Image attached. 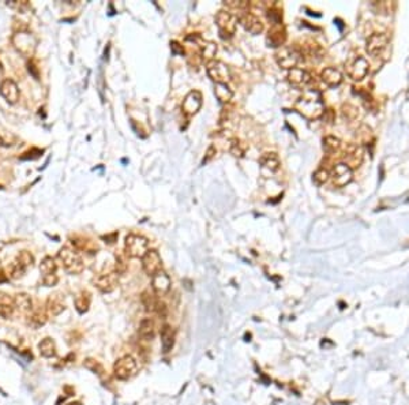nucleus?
I'll return each instance as SVG.
<instances>
[{
	"mask_svg": "<svg viewBox=\"0 0 409 405\" xmlns=\"http://www.w3.org/2000/svg\"><path fill=\"white\" fill-rule=\"evenodd\" d=\"M295 109L308 120H315L322 118L325 113V105L322 96L316 89L306 90L298 98L295 104Z\"/></svg>",
	"mask_w": 409,
	"mask_h": 405,
	"instance_id": "f257e3e1",
	"label": "nucleus"
},
{
	"mask_svg": "<svg viewBox=\"0 0 409 405\" xmlns=\"http://www.w3.org/2000/svg\"><path fill=\"white\" fill-rule=\"evenodd\" d=\"M57 259L60 261L64 270L70 274H79L85 269L81 254L75 248L63 247L57 252Z\"/></svg>",
	"mask_w": 409,
	"mask_h": 405,
	"instance_id": "f03ea898",
	"label": "nucleus"
},
{
	"mask_svg": "<svg viewBox=\"0 0 409 405\" xmlns=\"http://www.w3.org/2000/svg\"><path fill=\"white\" fill-rule=\"evenodd\" d=\"M149 251V240L138 234H130L124 240V252L128 258L142 259Z\"/></svg>",
	"mask_w": 409,
	"mask_h": 405,
	"instance_id": "7ed1b4c3",
	"label": "nucleus"
},
{
	"mask_svg": "<svg viewBox=\"0 0 409 405\" xmlns=\"http://www.w3.org/2000/svg\"><path fill=\"white\" fill-rule=\"evenodd\" d=\"M238 17L233 15L226 10L218 11L216 15V25L218 27V33L221 36V39H230L233 37L238 29Z\"/></svg>",
	"mask_w": 409,
	"mask_h": 405,
	"instance_id": "20e7f679",
	"label": "nucleus"
},
{
	"mask_svg": "<svg viewBox=\"0 0 409 405\" xmlns=\"http://www.w3.org/2000/svg\"><path fill=\"white\" fill-rule=\"evenodd\" d=\"M136 372H138V364L135 359L130 355L118 359L113 366V374L119 381L131 380L132 377L136 375Z\"/></svg>",
	"mask_w": 409,
	"mask_h": 405,
	"instance_id": "39448f33",
	"label": "nucleus"
},
{
	"mask_svg": "<svg viewBox=\"0 0 409 405\" xmlns=\"http://www.w3.org/2000/svg\"><path fill=\"white\" fill-rule=\"evenodd\" d=\"M33 262L34 258L29 251H21L13 261V264L10 265L9 276L13 280H19L25 276L26 270L33 266Z\"/></svg>",
	"mask_w": 409,
	"mask_h": 405,
	"instance_id": "423d86ee",
	"label": "nucleus"
},
{
	"mask_svg": "<svg viewBox=\"0 0 409 405\" xmlns=\"http://www.w3.org/2000/svg\"><path fill=\"white\" fill-rule=\"evenodd\" d=\"M13 45L15 47L19 53H22L23 56H32L34 52V48H36V39L33 37L32 33H29L27 30H21V32H17L15 35L13 36Z\"/></svg>",
	"mask_w": 409,
	"mask_h": 405,
	"instance_id": "0eeeda50",
	"label": "nucleus"
},
{
	"mask_svg": "<svg viewBox=\"0 0 409 405\" xmlns=\"http://www.w3.org/2000/svg\"><path fill=\"white\" fill-rule=\"evenodd\" d=\"M300 56L302 55L295 48L290 47H281L276 52V60H277L278 66L281 69L288 70V71L298 66V63L300 62Z\"/></svg>",
	"mask_w": 409,
	"mask_h": 405,
	"instance_id": "6e6552de",
	"label": "nucleus"
},
{
	"mask_svg": "<svg viewBox=\"0 0 409 405\" xmlns=\"http://www.w3.org/2000/svg\"><path fill=\"white\" fill-rule=\"evenodd\" d=\"M206 71L210 79L216 83H228L230 81V70L224 62H220V60L210 62L208 63Z\"/></svg>",
	"mask_w": 409,
	"mask_h": 405,
	"instance_id": "1a4fd4ad",
	"label": "nucleus"
},
{
	"mask_svg": "<svg viewBox=\"0 0 409 405\" xmlns=\"http://www.w3.org/2000/svg\"><path fill=\"white\" fill-rule=\"evenodd\" d=\"M389 47V37L386 33H372L366 41V51L368 55L378 57Z\"/></svg>",
	"mask_w": 409,
	"mask_h": 405,
	"instance_id": "9d476101",
	"label": "nucleus"
},
{
	"mask_svg": "<svg viewBox=\"0 0 409 405\" xmlns=\"http://www.w3.org/2000/svg\"><path fill=\"white\" fill-rule=\"evenodd\" d=\"M368 71H370V64L362 56L355 57L346 64V73L354 81H362L363 78H366Z\"/></svg>",
	"mask_w": 409,
	"mask_h": 405,
	"instance_id": "9b49d317",
	"label": "nucleus"
},
{
	"mask_svg": "<svg viewBox=\"0 0 409 405\" xmlns=\"http://www.w3.org/2000/svg\"><path fill=\"white\" fill-rule=\"evenodd\" d=\"M352 178H354V172L345 162H338L333 166L332 179L333 184L337 187H344L346 184H349Z\"/></svg>",
	"mask_w": 409,
	"mask_h": 405,
	"instance_id": "f8f14e48",
	"label": "nucleus"
},
{
	"mask_svg": "<svg viewBox=\"0 0 409 405\" xmlns=\"http://www.w3.org/2000/svg\"><path fill=\"white\" fill-rule=\"evenodd\" d=\"M93 284L97 290H100L104 294H109L119 285V277H118V273H113V272L98 274L93 278Z\"/></svg>",
	"mask_w": 409,
	"mask_h": 405,
	"instance_id": "ddd939ff",
	"label": "nucleus"
},
{
	"mask_svg": "<svg viewBox=\"0 0 409 405\" xmlns=\"http://www.w3.org/2000/svg\"><path fill=\"white\" fill-rule=\"evenodd\" d=\"M142 268L150 277H153L154 274L162 270V259L157 250H149L146 252L145 256L142 258Z\"/></svg>",
	"mask_w": 409,
	"mask_h": 405,
	"instance_id": "4468645a",
	"label": "nucleus"
},
{
	"mask_svg": "<svg viewBox=\"0 0 409 405\" xmlns=\"http://www.w3.org/2000/svg\"><path fill=\"white\" fill-rule=\"evenodd\" d=\"M286 79H288L290 85L295 86V88H299V89L306 88V86H308L312 82L311 74L306 71V70L299 69V67L289 70L288 75H286Z\"/></svg>",
	"mask_w": 409,
	"mask_h": 405,
	"instance_id": "2eb2a0df",
	"label": "nucleus"
},
{
	"mask_svg": "<svg viewBox=\"0 0 409 405\" xmlns=\"http://www.w3.org/2000/svg\"><path fill=\"white\" fill-rule=\"evenodd\" d=\"M238 21L251 35H259V33L264 32V23H262V21L256 15L248 13V11H244V13L240 14Z\"/></svg>",
	"mask_w": 409,
	"mask_h": 405,
	"instance_id": "dca6fc26",
	"label": "nucleus"
},
{
	"mask_svg": "<svg viewBox=\"0 0 409 405\" xmlns=\"http://www.w3.org/2000/svg\"><path fill=\"white\" fill-rule=\"evenodd\" d=\"M200 107H202V94L198 90H191L190 93H187L182 103V109L187 116L195 115Z\"/></svg>",
	"mask_w": 409,
	"mask_h": 405,
	"instance_id": "f3484780",
	"label": "nucleus"
},
{
	"mask_svg": "<svg viewBox=\"0 0 409 405\" xmlns=\"http://www.w3.org/2000/svg\"><path fill=\"white\" fill-rule=\"evenodd\" d=\"M152 288H153V292L157 296H164V295L169 292L170 278L166 274V272L160 270L158 273L154 274L153 277H152Z\"/></svg>",
	"mask_w": 409,
	"mask_h": 405,
	"instance_id": "a211bd4d",
	"label": "nucleus"
},
{
	"mask_svg": "<svg viewBox=\"0 0 409 405\" xmlns=\"http://www.w3.org/2000/svg\"><path fill=\"white\" fill-rule=\"evenodd\" d=\"M0 94L5 97V100L9 104H17L19 97H21L18 85L13 79H5L0 83Z\"/></svg>",
	"mask_w": 409,
	"mask_h": 405,
	"instance_id": "6ab92c4d",
	"label": "nucleus"
},
{
	"mask_svg": "<svg viewBox=\"0 0 409 405\" xmlns=\"http://www.w3.org/2000/svg\"><path fill=\"white\" fill-rule=\"evenodd\" d=\"M269 47L281 48L286 41V32L285 27L282 25L273 26L272 29L269 30L268 37H266Z\"/></svg>",
	"mask_w": 409,
	"mask_h": 405,
	"instance_id": "aec40b11",
	"label": "nucleus"
},
{
	"mask_svg": "<svg viewBox=\"0 0 409 405\" xmlns=\"http://www.w3.org/2000/svg\"><path fill=\"white\" fill-rule=\"evenodd\" d=\"M320 78H322V82L325 85L330 86V88H337V86L341 85L342 82V74L338 69L336 67H326V69L320 73Z\"/></svg>",
	"mask_w": 409,
	"mask_h": 405,
	"instance_id": "412c9836",
	"label": "nucleus"
},
{
	"mask_svg": "<svg viewBox=\"0 0 409 405\" xmlns=\"http://www.w3.org/2000/svg\"><path fill=\"white\" fill-rule=\"evenodd\" d=\"M45 310L52 316L60 315L66 310V303H64L63 296L60 294L51 295L47 300V307H45Z\"/></svg>",
	"mask_w": 409,
	"mask_h": 405,
	"instance_id": "4be33fe9",
	"label": "nucleus"
},
{
	"mask_svg": "<svg viewBox=\"0 0 409 405\" xmlns=\"http://www.w3.org/2000/svg\"><path fill=\"white\" fill-rule=\"evenodd\" d=\"M14 306L21 315H30L33 311V302L27 294H18L14 296Z\"/></svg>",
	"mask_w": 409,
	"mask_h": 405,
	"instance_id": "5701e85b",
	"label": "nucleus"
},
{
	"mask_svg": "<svg viewBox=\"0 0 409 405\" xmlns=\"http://www.w3.org/2000/svg\"><path fill=\"white\" fill-rule=\"evenodd\" d=\"M363 161V149L359 145H349L345 152V164L354 169Z\"/></svg>",
	"mask_w": 409,
	"mask_h": 405,
	"instance_id": "b1692460",
	"label": "nucleus"
},
{
	"mask_svg": "<svg viewBox=\"0 0 409 405\" xmlns=\"http://www.w3.org/2000/svg\"><path fill=\"white\" fill-rule=\"evenodd\" d=\"M160 336H161L162 351L165 354H168L175 345V332H173V329L170 328L169 325H164L161 332H160Z\"/></svg>",
	"mask_w": 409,
	"mask_h": 405,
	"instance_id": "393cba45",
	"label": "nucleus"
},
{
	"mask_svg": "<svg viewBox=\"0 0 409 405\" xmlns=\"http://www.w3.org/2000/svg\"><path fill=\"white\" fill-rule=\"evenodd\" d=\"M259 164L264 166L265 169H268L270 172H276L280 169L281 161H280L277 154L273 153V152H268V153H264L260 156Z\"/></svg>",
	"mask_w": 409,
	"mask_h": 405,
	"instance_id": "a878e982",
	"label": "nucleus"
},
{
	"mask_svg": "<svg viewBox=\"0 0 409 405\" xmlns=\"http://www.w3.org/2000/svg\"><path fill=\"white\" fill-rule=\"evenodd\" d=\"M14 312H15L14 298H10L6 294H0V316L7 320L14 315Z\"/></svg>",
	"mask_w": 409,
	"mask_h": 405,
	"instance_id": "bb28decb",
	"label": "nucleus"
},
{
	"mask_svg": "<svg viewBox=\"0 0 409 405\" xmlns=\"http://www.w3.org/2000/svg\"><path fill=\"white\" fill-rule=\"evenodd\" d=\"M214 96L220 104H228L233 97V92L229 89L228 83H216L214 86Z\"/></svg>",
	"mask_w": 409,
	"mask_h": 405,
	"instance_id": "cd10ccee",
	"label": "nucleus"
},
{
	"mask_svg": "<svg viewBox=\"0 0 409 405\" xmlns=\"http://www.w3.org/2000/svg\"><path fill=\"white\" fill-rule=\"evenodd\" d=\"M217 53V44L213 41H202L200 44V57L205 60L206 63L213 62Z\"/></svg>",
	"mask_w": 409,
	"mask_h": 405,
	"instance_id": "c85d7f7f",
	"label": "nucleus"
},
{
	"mask_svg": "<svg viewBox=\"0 0 409 405\" xmlns=\"http://www.w3.org/2000/svg\"><path fill=\"white\" fill-rule=\"evenodd\" d=\"M139 336L143 340H153L154 334H156V328H154V322L150 318H145L139 325Z\"/></svg>",
	"mask_w": 409,
	"mask_h": 405,
	"instance_id": "c756f323",
	"label": "nucleus"
},
{
	"mask_svg": "<svg viewBox=\"0 0 409 405\" xmlns=\"http://www.w3.org/2000/svg\"><path fill=\"white\" fill-rule=\"evenodd\" d=\"M57 270V264L52 256H45L41 264H40V272L43 274V277H48V276H53L56 274Z\"/></svg>",
	"mask_w": 409,
	"mask_h": 405,
	"instance_id": "7c9ffc66",
	"label": "nucleus"
},
{
	"mask_svg": "<svg viewBox=\"0 0 409 405\" xmlns=\"http://www.w3.org/2000/svg\"><path fill=\"white\" fill-rule=\"evenodd\" d=\"M141 300H142V303H143V306H145L146 311H149V312L157 311L158 304H160V300L156 298V294H152V292H149V291H145V292L142 294Z\"/></svg>",
	"mask_w": 409,
	"mask_h": 405,
	"instance_id": "2f4dec72",
	"label": "nucleus"
},
{
	"mask_svg": "<svg viewBox=\"0 0 409 405\" xmlns=\"http://www.w3.org/2000/svg\"><path fill=\"white\" fill-rule=\"evenodd\" d=\"M40 355L44 358H53L56 355L55 341L52 338H44L43 341L39 344Z\"/></svg>",
	"mask_w": 409,
	"mask_h": 405,
	"instance_id": "473e14b6",
	"label": "nucleus"
},
{
	"mask_svg": "<svg viewBox=\"0 0 409 405\" xmlns=\"http://www.w3.org/2000/svg\"><path fill=\"white\" fill-rule=\"evenodd\" d=\"M341 146H342V142L340 138L333 137V135H328L324 138V150L326 153H336L341 149Z\"/></svg>",
	"mask_w": 409,
	"mask_h": 405,
	"instance_id": "72a5a7b5",
	"label": "nucleus"
},
{
	"mask_svg": "<svg viewBox=\"0 0 409 405\" xmlns=\"http://www.w3.org/2000/svg\"><path fill=\"white\" fill-rule=\"evenodd\" d=\"M246 150H247V146L244 145V142H242L240 139H238V138H235V139H232V141H230L229 152L232 154H233L235 157H239V158L244 157V154H246Z\"/></svg>",
	"mask_w": 409,
	"mask_h": 405,
	"instance_id": "f704fd0d",
	"label": "nucleus"
},
{
	"mask_svg": "<svg viewBox=\"0 0 409 405\" xmlns=\"http://www.w3.org/2000/svg\"><path fill=\"white\" fill-rule=\"evenodd\" d=\"M89 304H90V298L87 292H82V294L78 295L77 299H75V306H77V310L79 312L87 311Z\"/></svg>",
	"mask_w": 409,
	"mask_h": 405,
	"instance_id": "c9c22d12",
	"label": "nucleus"
},
{
	"mask_svg": "<svg viewBox=\"0 0 409 405\" xmlns=\"http://www.w3.org/2000/svg\"><path fill=\"white\" fill-rule=\"evenodd\" d=\"M341 112H342V116H344L346 120H355L359 115L358 108L354 107L352 104H344L342 108H341Z\"/></svg>",
	"mask_w": 409,
	"mask_h": 405,
	"instance_id": "e433bc0d",
	"label": "nucleus"
},
{
	"mask_svg": "<svg viewBox=\"0 0 409 405\" xmlns=\"http://www.w3.org/2000/svg\"><path fill=\"white\" fill-rule=\"evenodd\" d=\"M47 310H41V308H39V310H36V311L32 314V322H33L36 326H41V325H44L45 322H47Z\"/></svg>",
	"mask_w": 409,
	"mask_h": 405,
	"instance_id": "4c0bfd02",
	"label": "nucleus"
},
{
	"mask_svg": "<svg viewBox=\"0 0 409 405\" xmlns=\"http://www.w3.org/2000/svg\"><path fill=\"white\" fill-rule=\"evenodd\" d=\"M268 19L272 22L273 26L281 25L282 14L280 13V10H277V9H269L268 10Z\"/></svg>",
	"mask_w": 409,
	"mask_h": 405,
	"instance_id": "58836bf2",
	"label": "nucleus"
},
{
	"mask_svg": "<svg viewBox=\"0 0 409 405\" xmlns=\"http://www.w3.org/2000/svg\"><path fill=\"white\" fill-rule=\"evenodd\" d=\"M329 178H330L329 172L326 171V169H324V168H320V169H318V171L314 173V180H315V183L318 184L326 183L329 180Z\"/></svg>",
	"mask_w": 409,
	"mask_h": 405,
	"instance_id": "ea45409f",
	"label": "nucleus"
},
{
	"mask_svg": "<svg viewBox=\"0 0 409 405\" xmlns=\"http://www.w3.org/2000/svg\"><path fill=\"white\" fill-rule=\"evenodd\" d=\"M41 153H43V150L33 148V149L27 150L26 153H23V156H21V160H36V158H39L41 156Z\"/></svg>",
	"mask_w": 409,
	"mask_h": 405,
	"instance_id": "a19ab883",
	"label": "nucleus"
},
{
	"mask_svg": "<svg viewBox=\"0 0 409 405\" xmlns=\"http://www.w3.org/2000/svg\"><path fill=\"white\" fill-rule=\"evenodd\" d=\"M115 269L118 274H123L127 270V264H126V259H124L123 256H116Z\"/></svg>",
	"mask_w": 409,
	"mask_h": 405,
	"instance_id": "79ce46f5",
	"label": "nucleus"
},
{
	"mask_svg": "<svg viewBox=\"0 0 409 405\" xmlns=\"http://www.w3.org/2000/svg\"><path fill=\"white\" fill-rule=\"evenodd\" d=\"M59 281V277L57 274H53V276H48V277H43V284L45 286H55Z\"/></svg>",
	"mask_w": 409,
	"mask_h": 405,
	"instance_id": "37998d69",
	"label": "nucleus"
},
{
	"mask_svg": "<svg viewBox=\"0 0 409 405\" xmlns=\"http://www.w3.org/2000/svg\"><path fill=\"white\" fill-rule=\"evenodd\" d=\"M27 70H29V73L33 75L34 79H37V81H39L40 79L39 69H37V66H36V63H34L33 60H30L29 63H27Z\"/></svg>",
	"mask_w": 409,
	"mask_h": 405,
	"instance_id": "c03bdc74",
	"label": "nucleus"
},
{
	"mask_svg": "<svg viewBox=\"0 0 409 405\" xmlns=\"http://www.w3.org/2000/svg\"><path fill=\"white\" fill-rule=\"evenodd\" d=\"M170 49H172V52H173L175 55H184L183 45H180L178 41H172V43H170Z\"/></svg>",
	"mask_w": 409,
	"mask_h": 405,
	"instance_id": "a18cd8bd",
	"label": "nucleus"
},
{
	"mask_svg": "<svg viewBox=\"0 0 409 405\" xmlns=\"http://www.w3.org/2000/svg\"><path fill=\"white\" fill-rule=\"evenodd\" d=\"M7 5L11 6V7H17L18 10H22L29 7V2L27 0H22V2H13V3H7Z\"/></svg>",
	"mask_w": 409,
	"mask_h": 405,
	"instance_id": "49530a36",
	"label": "nucleus"
},
{
	"mask_svg": "<svg viewBox=\"0 0 409 405\" xmlns=\"http://www.w3.org/2000/svg\"><path fill=\"white\" fill-rule=\"evenodd\" d=\"M214 154H216V148H214L213 145H210L209 149H208V152H206V157L203 158V164H206L208 161H210V160L213 158Z\"/></svg>",
	"mask_w": 409,
	"mask_h": 405,
	"instance_id": "de8ad7c7",
	"label": "nucleus"
},
{
	"mask_svg": "<svg viewBox=\"0 0 409 405\" xmlns=\"http://www.w3.org/2000/svg\"><path fill=\"white\" fill-rule=\"evenodd\" d=\"M7 280H9V277L6 276L5 272H3V270H0V284H2V282H6Z\"/></svg>",
	"mask_w": 409,
	"mask_h": 405,
	"instance_id": "09e8293b",
	"label": "nucleus"
}]
</instances>
